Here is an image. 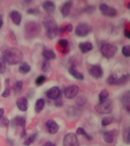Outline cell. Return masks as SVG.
I'll return each instance as SVG.
<instances>
[{
    "label": "cell",
    "instance_id": "obj_1",
    "mask_svg": "<svg viewBox=\"0 0 130 146\" xmlns=\"http://www.w3.org/2000/svg\"><path fill=\"white\" fill-rule=\"evenodd\" d=\"M2 59L9 65H17L22 61L23 53L17 48H9L3 52Z\"/></svg>",
    "mask_w": 130,
    "mask_h": 146
},
{
    "label": "cell",
    "instance_id": "obj_2",
    "mask_svg": "<svg viewBox=\"0 0 130 146\" xmlns=\"http://www.w3.org/2000/svg\"><path fill=\"white\" fill-rule=\"evenodd\" d=\"M43 26L46 31V35L49 39H53L58 34V26L56 21L51 17H46L43 20Z\"/></svg>",
    "mask_w": 130,
    "mask_h": 146
},
{
    "label": "cell",
    "instance_id": "obj_3",
    "mask_svg": "<svg viewBox=\"0 0 130 146\" xmlns=\"http://www.w3.org/2000/svg\"><path fill=\"white\" fill-rule=\"evenodd\" d=\"M40 32V26L36 21H29L25 25V34L26 38L36 37Z\"/></svg>",
    "mask_w": 130,
    "mask_h": 146
},
{
    "label": "cell",
    "instance_id": "obj_4",
    "mask_svg": "<svg viewBox=\"0 0 130 146\" xmlns=\"http://www.w3.org/2000/svg\"><path fill=\"white\" fill-rule=\"evenodd\" d=\"M96 110L101 114H109L113 110V102L111 100L107 99L103 102L99 103L95 106Z\"/></svg>",
    "mask_w": 130,
    "mask_h": 146
},
{
    "label": "cell",
    "instance_id": "obj_5",
    "mask_svg": "<svg viewBox=\"0 0 130 146\" xmlns=\"http://www.w3.org/2000/svg\"><path fill=\"white\" fill-rule=\"evenodd\" d=\"M92 31V27L88 23H79L75 28V34L79 37L88 36Z\"/></svg>",
    "mask_w": 130,
    "mask_h": 146
},
{
    "label": "cell",
    "instance_id": "obj_6",
    "mask_svg": "<svg viewBox=\"0 0 130 146\" xmlns=\"http://www.w3.org/2000/svg\"><path fill=\"white\" fill-rule=\"evenodd\" d=\"M116 52H117V47L116 46L109 44V43L103 44L100 47V52L107 59H110L112 57H113Z\"/></svg>",
    "mask_w": 130,
    "mask_h": 146
},
{
    "label": "cell",
    "instance_id": "obj_7",
    "mask_svg": "<svg viewBox=\"0 0 130 146\" xmlns=\"http://www.w3.org/2000/svg\"><path fill=\"white\" fill-rule=\"evenodd\" d=\"M63 146H79V142L75 133H68L65 135L62 142Z\"/></svg>",
    "mask_w": 130,
    "mask_h": 146
},
{
    "label": "cell",
    "instance_id": "obj_8",
    "mask_svg": "<svg viewBox=\"0 0 130 146\" xmlns=\"http://www.w3.org/2000/svg\"><path fill=\"white\" fill-rule=\"evenodd\" d=\"M100 12L103 15L107 16V17H115L117 15V11L113 7H110L106 4H101L99 6Z\"/></svg>",
    "mask_w": 130,
    "mask_h": 146
},
{
    "label": "cell",
    "instance_id": "obj_9",
    "mask_svg": "<svg viewBox=\"0 0 130 146\" xmlns=\"http://www.w3.org/2000/svg\"><path fill=\"white\" fill-rule=\"evenodd\" d=\"M78 91H79V88L77 85L75 84L69 85L64 89V95L68 99H72L77 95Z\"/></svg>",
    "mask_w": 130,
    "mask_h": 146
},
{
    "label": "cell",
    "instance_id": "obj_10",
    "mask_svg": "<svg viewBox=\"0 0 130 146\" xmlns=\"http://www.w3.org/2000/svg\"><path fill=\"white\" fill-rule=\"evenodd\" d=\"M89 74L91 77L94 78H102L103 75V72L101 67L99 66H92L89 69Z\"/></svg>",
    "mask_w": 130,
    "mask_h": 146
},
{
    "label": "cell",
    "instance_id": "obj_11",
    "mask_svg": "<svg viewBox=\"0 0 130 146\" xmlns=\"http://www.w3.org/2000/svg\"><path fill=\"white\" fill-rule=\"evenodd\" d=\"M121 103L123 105V107L127 112L130 111V92L127 91L123 94L121 98Z\"/></svg>",
    "mask_w": 130,
    "mask_h": 146
},
{
    "label": "cell",
    "instance_id": "obj_12",
    "mask_svg": "<svg viewBox=\"0 0 130 146\" xmlns=\"http://www.w3.org/2000/svg\"><path fill=\"white\" fill-rule=\"evenodd\" d=\"M61 94V91L59 87L55 86L50 88L46 91V96L51 100H56Z\"/></svg>",
    "mask_w": 130,
    "mask_h": 146
},
{
    "label": "cell",
    "instance_id": "obj_13",
    "mask_svg": "<svg viewBox=\"0 0 130 146\" xmlns=\"http://www.w3.org/2000/svg\"><path fill=\"white\" fill-rule=\"evenodd\" d=\"M11 124L12 126H21L25 129V124H26V117L22 116H15L11 121Z\"/></svg>",
    "mask_w": 130,
    "mask_h": 146
},
{
    "label": "cell",
    "instance_id": "obj_14",
    "mask_svg": "<svg viewBox=\"0 0 130 146\" xmlns=\"http://www.w3.org/2000/svg\"><path fill=\"white\" fill-rule=\"evenodd\" d=\"M46 126L47 128L48 132H50V134H56L59 130V125L53 119H49L48 121H46Z\"/></svg>",
    "mask_w": 130,
    "mask_h": 146
},
{
    "label": "cell",
    "instance_id": "obj_15",
    "mask_svg": "<svg viewBox=\"0 0 130 146\" xmlns=\"http://www.w3.org/2000/svg\"><path fill=\"white\" fill-rule=\"evenodd\" d=\"M68 73L70 74L73 78H75V79L77 80H80V81H82V80H84V75L81 73L80 72H78L76 68V66L72 65V66H71L68 68Z\"/></svg>",
    "mask_w": 130,
    "mask_h": 146
},
{
    "label": "cell",
    "instance_id": "obj_16",
    "mask_svg": "<svg viewBox=\"0 0 130 146\" xmlns=\"http://www.w3.org/2000/svg\"><path fill=\"white\" fill-rule=\"evenodd\" d=\"M16 105H17V107L21 111H26L27 110V107H28L27 99L25 97L19 98L16 101Z\"/></svg>",
    "mask_w": 130,
    "mask_h": 146
},
{
    "label": "cell",
    "instance_id": "obj_17",
    "mask_svg": "<svg viewBox=\"0 0 130 146\" xmlns=\"http://www.w3.org/2000/svg\"><path fill=\"white\" fill-rule=\"evenodd\" d=\"M73 6V1H67L63 4L61 8L62 15L63 17H67L70 14L71 9Z\"/></svg>",
    "mask_w": 130,
    "mask_h": 146
},
{
    "label": "cell",
    "instance_id": "obj_18",
    "mask_svg": "<svg viewBox=\"0 0 130 146\" xmlns=\"http://www.w3.org/2000/svg\"><path fill=\"white\" fill-rule=\"evenodd\" d=\"M118 133V131L116 129L110 130V131H108V132H106L103 134V139L104 141L107 142V143H112L115 137Z\"/></svg>",
    "mask_w": 130,
    "mask_h": 146
},
{
    "label": "cell",
    "instance_id": "obj_19",
    "mask_svg": "<svg viewBox=\"0 0 130 146\" xmlns=\"http://www.w3.org/2000/svg\"><path fill=\"white\" fill-rule=\"evenodd\" d=\"M10 18H11V21H12V22L15 24V25H19L21 22V18H22V16L19 13V11H15V10H14V11H11L10 12Z\"/></svg>",
    "mask_w": 130,
    "mask_h": 146
},
{
    "label": "cell",
    "instance_id": "obj_20",
    "mask_svg": "<svg viewBox=\"0 0 130 146\" xmlns=\"http://www.w3.org/2000/svg\"><path fill=\"white\" fill-rule=\"evenodd\" d=\"M78 47L83 53H86L93 49V46L90 42H82L78 44Z\"/></svg>",
    "mask_w": 130,
    "mask_h": 146
},
{
    "label": "cell",
    "instance_id": "obj_21",
    "mask_svg": "<svg viewBox=\"0 0 130 146\" xmlns=\"http://www.w3.org/2000/svg\"><path fill=\"white\" fill-rule=\"evenodd\" d=\"M43 8L48 13H52L56 9V5H55L54 2L46 1V2H43Z\"/></svg>",
    "mask_w": 130,
    "mask_h": 146
},
{
    "label": "cell",
    "instance_id": "obj_22",
    "mask_svg": "<svg viewBox=\"0 0 130 146\" xmlns=\"http://www.w3.org/2000/svg\"><path fill=\"white\" fill-rule=\"evenodd\" d=\"M43 56L46 61L52 60V59H54L56 58L55 52L52 50H50L48 48H44V50H43Z\"/></svg>",
    "mask_w": 130,
    "mask_h": 146
},
{
    "label": "cell",
    "instance_id": "obj_23",
    "mask_svg": "<svg viewBox=\"0 0 130 146\" xmlns=\"http://www.w3.org/2000/svg\"><path fill=\"white\" fill-rule=\"evenodd\" d=\"M45 107V101L43 99L40 98V99H38V100L36 101V104H35V107H34V110H35V112L36 113H40L42 110H43Z\"/></svg>",
    "mask_w": 130,
    "mask_h": 146
},
{
    "label": "cell",
    "instance_id": "obj_24",
    "mask_svg": "<svg viewBox=\"0 0 130 146\" xmlns=\"http://www.w3.org/2000/svg\"><path fill=\"white\" fill-rule=\"evenodd\" d=\"M18 71L21 74H27L31 71V66L27 62H21L20 64V66H19V68H18Z\"/></svg>",
    "mask_w": 130,
    "mask_h": 146
},
{
    "label": "cell",
    "instance_id": "obj_25",
    "mask_svg": "<svg viewBox=\"0 0 130 146\" xmlns=\"http://www.w3.org/2000/svg\"><path fill=\"white\" fill-rule=\"evenodd\" d=\"M24 87V82L22 81H18L15 82V84L13 86V91L15 94H18L20 93Z\"/></svg>",
    "mask_w": 130,
    "mask_h": 146
},
{
    "label": "cell",
    "instance_id": "obj_26",
    "mask_svg": "<svg viewBox=\"0 0 130 146\" xmlns=\"http://www.w3.org/2000/svg\"><path fill=\"white\" fill-rule=\"evenodd\" d=\"M117 81H118V77L117 75L113 74V75H109L108 78L107 79V83L109 85H116L117 84Z\"/></svg>",
    "mask_w": 130,
    "mask_h": 146
},
{
    "label": "cell",
    "instance_id": "obj_27",
    "mask_svg": "<svg viewBox=\"0 0 130 146\" xmlns=\"http://www.w3.org/2000/svg\"><path fill=\"white\" fill-rule=\"evenodd\" d=\"M129 74H125V75H122L120 78H118L116 85H123V84H125L129 81Z\"/></svg>",
    "mask_w": 130,
    "mask_h": 146
},
{
    "label": "cell",
    "instance_id": "obj_28",
    "mask_svg": "<svg viewBox=\"0 0 130 146\" xmlns=\"http://www.w3.org/2000/svg\"><path fill=\"white\" fill-rule=\"evenodd\" d=\"M108 97H109V93H108V91H107L106 89H103V90H102L101 92L99 94V102H103L104 100L108 99Z\"/></svg>",
    "mask_w": 130,
    "mask_h": 146
},
{
    "label": "cell",
    "instance_id": "obj_29",
    "mask_svg": "<svg viewBox=\"0 0 130 146\" xmlns=\"http://www.w3.org/2000/svg\"><path fill=\"white\" fill-rule=\"evenodd\" d=\"M36 136H37L36 133H34V134H32L31 135H30V136L27 139V140H25V141L24 142V145H25V146H29L30 145H31L32 143H34V141L36 140Z\"/></svg>",
    "mask_w": 130,
    "mask_h": 146
},
{
    "label": "cell",
    "instance_id": "obj_30",
    "mask_svg": "<svg viewBox=\"0 0 130 146\" xmlns=\"http://www.w3.org/2000/svg\"><path fill=\"white\" fill-rule=\"evenodd\" d=\"M123 141L126 144L130 143V139H129V128L127 127L124 130L123 134Z\"/></svg>",
    "mask_w": 130,
    "mask_h": 146
},
{
    "label": "cell",
    "instance_id": "obj_31",
    "mask_svg": "<svg viewBox=\"0 0 130 146\" xmlns=\"http://www.w3.org/2000/svg\"><path fill=\"white\" fill-rule=\"evenodd\" d=\"M76 133H77L78 135H84V136L88 139V140H90V141L92 140V137H91V135H89L85 131H84V128H82V127L78 128L77 131H76Z\"/></svg>",
    "mask_w": 130,
    "mask_h": 146
},
{
    "label": "cell",
    "instance_id": "obj_32",
    "mask_svg": "<svg viewBox=\"0 0 130 146\" xmlns=\"http://www.w3.org/2000/svg\"><path fill=\"white\" fill-rule=\"evenodd\" d=\"M112 122H113V118L111 116H105L101 121V124L103 126H107V125H109Z\"/></svg>",
    "mask_w": 130,
    "mask_h": 146
},
{
    "label": "cell",
    "instance_id": "obj_33",
    "mask_svg": "<svg viewBox=\"0 0 130 146\" xmlns=\"http://www.w3.org/2000/svg\"><path fill=\"white\" fill-rule=\"evenodd\" d=\"M50 69H51V66H50V62L48 61L44 62L42 66V71L43 72H50Z\"/></svg>",
    "mask_w": 130,
    "mask_h": 146
},
{
    "label": "cell",
    "instance_id": "obj_34",
    "mask_svg": "<svg viewBox=\"0 0 130 146\" xmlns=\"http://www.w3.org/2000/svg\"><path fill=\"white\" fill-rule=\"evenodd\" d=\"M122 52L124 56L129 57L130 56V46L129 45L123 46L122 49Z\"/></svg>",
    "mask_w": 130,
    "mask_h": 146
},
{
    "label": "cell",
    "instance_id": "obj_35",
    "mask_svg": "<svg viewBox=\"0 0 130 146\" xmlns=\"http://www.w3.org/2000/svg\"><path fill=\"white\" fill-rule=\"evenodd\" d=\"M46 78V77L45 75H40V76H38V77L36 78V81H35V83H36V85L40 86V85H41V84H43V82H45Z\"/></svg>",
    "mask_w": 130,
    "mask_h": 146
},
{
    "label": "cell",
    "instance_id": "obj_36",
    "mask_svg": "<svg viewBox=\"0 0 130 146\" xmlns=\"http://www.w3.org/2000/svg\"><path fill=\"white\" fill-rule=\"evenodd\" d=\"M6 70V66H5V62L3 59H0V73L3 74Z\"/></svg>",
    "mask_w": 130,
    "mask_h": 146
},
{
    "label": "cell",
    "instance_id": "obj_37",
    "mask_svg": "<svg viewBox=\"0 0 130 146\" xmlns=\"http://www.w3.org/2000/svg\"><path fill=\"white\" fill-rule=\"evenodd\" d=\"M27 13L30 14V15H38L40 13V11L36 8H33V9H28L27 10Z\"/></svg>",
    "mask_w": 130,
    "mask_h": 146
},
{
    "label": "cell",
    "instance_id": "obj_38",
    "mask_svg": "<svg viewBox=\"0 0 130 146\" xmlns=\"http://www.w3.org/2000/svg\"><path fill=\"white\" fill-rule=\"evenodd\" d=\"M87 100L86 98H84V97H78L76 100V103H77L78 105H79V106H83V105L85 104V103H86Z\"/></svg>",
    "mask_w": 130,
    "mask_h": 146
},
{
    "label": "cell",
    "instance_id": "obj_39",
    "mask_svg": "<svg viewBox=\"0 0 130 146\" xmlns=\"http://www.w3.org/2000/svg\"><path fill=\"white\" fill-rule=\"evenodd\" d=\"M63 105V102H62V96L61 94L59 95V98H57L56 100H55V106L57 107H60Z\"/></svg>",
    "mask_w": 130,
    "mask_h": 146
},
{
    "label": "cell",
    "instance_id": "obj_40",
    "mask_svg": "<svg viewBox=\"0 0 130 146\" xmlns=\"http://www.w3.org/2000/svg\"><path fill=\"white\" fill-rule=\"evenodd\" d=\"M59 44L62 48H66L68 45V42L66 39H61L59 40Z\"/></svg>",
    "mask_w": 130,
    "mask_h": 146
},
{
    "label": "cell",
    "instance_id": "obj_41",
    "mask_svg": "<svg viewBox=\"0 0 130 146\" xmlns=\"http://www.w3.org/2000/svg\"><path fill=\"white\" fill-rule=\"evenodd\" d=\"M9 120L7 119L6 118H1L0 119V126L2 127H5V126H8L9 125Z\"/></svg>",
    "mask_w": 130,
    "mask_h": 146
},
{
    "label": "cell",
    "instance_id": "obj_42",
    "mask_svg": "<svg viewBox=\"0 0 130 146\" xmlns=\"http://www.w3.org/2000/svg\"><path fill=\"white\" fill-rule=\"evenodd\" d=\"M10 94H11V91H10V90L8 88H6L4 91H3V93L2 94V98H8L9 95H10Z\"/></svg>",
    "mask_w": 130,
    "mask_h": 146
},
{
    "label": "cell",
    "instance_id": "obj_43",
    "mask_svg": "<svg viewBox=\"0 0 130 146\" xmlns=\"http://www.w3.org/2000/svg\"><path fill=\"white\" fill-rule=\"evenodd\" d=\"M95 9V7L93 6V5H88V6L86 8V11L88 13H92L93 11H94Z\"/></svg>",
    "mask_w": 130,
    "mask_h": 146
},
{
    "label": "cell",
    "instance_id": "obj_44",
    "mask_svg": "<svg viewBox=\"0 0 130 146\" xmlns=\"http://www.w3.org/2000/svg\"><path fill=\"white\" fill-rule=\"evenodd\" d=\"M72 29H73V27H72V25H71V24H68V25H66V26L64 27V30H65V31H67L68 32L72 31Z\"/></svg>",
    "mask_w": 130,
    "mask_h": 146
},
{
    "label": "cell",
    "instance_id": "obj_45",
    "mask_svg": "<svg viewBox=\"0 0 130 146\" xmlns=\"http://www.w3.org/2000/svg\"><path fill=\"white\" fill-rule=\"evenodd\" d=\"M124 35H125V36L126 37V38L129 39L130 38V32L129 31L128 29H125V31H124Z\"/></svg>",
    "mask_w": 130,
    "mask_h": 146
},
{
    "label": "cell",
    "instance_id": "obj_46",
    "mask_svg": "<svg viewBox=\"0 0 130 146\" xmlns=\"http://www.w3.org/2000/svg\"><path fill=\"white\" fill-rule=\"evenodd\" d=\"M43 146H56V145H55L54 144L52 143V142H50V141H47V142L44 144Z\"/></svg>",
    "mask_w": 130,
    "mask_h": 146
},
{
    "label": "cell",
    "instance_id": "obj_47",
    "mask_svg": "<svg viewBox=\"0 0 130 146\" xmlns=\"http://www.w3.org/2000/svg\"><path fill=\"white\" fill-rule=\"evenodd\" d=\"M5 110L3 108H0V119L3 117V115H4Z\"/></svg>",
    "mask_w": 130,
    "mask_h": 146
},
{
    "label": "cell",
    "instance_id": "obj_48",
    "mask_svg": "<svg viewBox=\"0 0 130 146\" xmlns=\"http://www.w3.org/2000/svg\"><path fill=\"white\" fill-rule=\"evenodd\" d=\"M2 25H3V20H2V17L0 15V29H1V27H2Z\"/></svg>",
    "mask_w": 130,
    "mask_h": 146
}]
</instances>
